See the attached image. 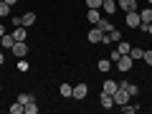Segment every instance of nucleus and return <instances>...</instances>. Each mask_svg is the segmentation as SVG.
Returning <instances> with one entry per match:
<instances>
[{"label":"nucleus","mask_w":152,"mask_h":114,"mask_svg":"<svg viewBox=\"0 0 152 114\" xmlns=\"http://www.w3.org/2000/svg\"><path fill=\"white\" fill-rule=\"evenodd\" d=\"M124 23H127V26H129V28H140V10H129V13H127V15H124Z\"/></svg>","instance_id":"nucleus-3"},{"label":"nucleus","mask_w":152,"mask_h":114,"mask_svg":"<svg viewBox=\"0 0 152 114\" xmlns=\"http://www.w3.org/2000/svg\"><path fill=\"white\" fill-rule=\"evenodd\" d=\"M86 20L96 26V23L102 20V8H89V13H86Z\"/></svg>","instance_id":"nucleus-7"},{"label":"nucleus","mask_w":152,"mask_h":114,"mask_svg":"<svg viewBox=\"0 0 152 114\" xmlns=\"http://www.w3.org/2000/svg\"><path fill=\"white\" fill-rule=\"evenodd\" d=\"M89 96V86H86V84H76V86H74V99H76V102H81V99H86Z\"/></svg>","instance_id":"nucleus-6"},{"label":"nucleus","mask_w":152,"mask_h":114,"mask_svg":"<svg viewBox=\"0 0 152 114\" xmlns=\"http://www.w3.org/2000/svg\"><path fill=\"white\" fill-rule=\"evenodd\" d=\"M102 10L107 13V15H114V13H117V0H104V3H102Z\"/></svg>","instance_id":"nucleus-10"},{"label":"nucleus","mask_w":152,"mask_h":114,"mask_svg":"<svg viewBox=\"0 0 152 114\" xmlns=\"http://www.w3.org/2000/svg\"><path fill=\"white\" fill-rule=\"evenodd\" d=\"M142 61H145L147 66H152V51H145V53H142Z\"/></svg>","instance_id":"nucleus-28"},{"label":"nucleus","mask_w":152,"mask_h":114,"mask_svg":"<svg viewBox=\"0 0 152 114\" xmlns=\"http://www.w3.org/2000/svg\"><path fill=\"white\" fill-rule=\"evenodd\" d=\"M142 53H145V48H140V46H132V48H129V56H132L134 61H140Z\"/></svg>","instance_id":"nucleus-20"},{"label":"nucleus","mask_w":152,"mask_h":114,"mask_svg":"<svg viewBox=\"0 0 152 114\" xmlns=\"http://www.w3.org/2000/svg\"><path fill=\"white\" fill-rule=\"evenodd\" d=\"M23 112H26V114H38V104L36 102H28L26 107H23Z\"/></svg>","instance_id":"nucleus-24"},{"label":"nucleus","mask_w":152,"mask_h":114,"mask_svg":"<svg viewBox=\"0 0 152 114\" xmlns=\"http://www.w3.org/2000/svg\"><path fill=\"white\" fill-rule=\"evenodd\" d=\"M58 94H61L64 99L74 96V86H71V84H61V86H58Z\"/></svg>","instance_id":"nucleus-15"},{"label":"nucleus","mask_w":152,"mask_h":114,"mask_svg":"<svg viewBox=\"0 0 152 114\" xmlns=\"http://www.w3.org/2000/svg\"><path fill=\"white\" fill-rule=\"evenodd\" d=\"M150 8H152V5H150Z\"/></svg>","instance_id":"nucleus-36"},{"label":"nucleus","mask_w":152,"mask_h":114,"mask_svg":"<svg viewBox=\"0 0 152 114\" xmlns=\"http://www.w3.org/2000/svg\"><path fill=\"white\" fill-rule=\"evenodd\" d=\"M99 104H102L104 109H112L114 107V96L112 94H102V96H99Z\"/></svg>","instance_id":"nucleus-13"},{"label":"nucleus","mask_w":152,"mask_h":114,"mask_svg":"<svg viewBox=\"0 0 152 114\" xmlns=\"http://www.w3.org/2000/svg\"><path fill=\"white\" fill-rule=\"evenodd\" d=\"M96 28L102 33H109V31H114V26H112V20H107V18H102V20L96 23Z\"/></svg>","instance_id":"nucleus-16"},{"label":"nucleus","mask_w":152,"mask_h":114,"mask_svg":"<svg viewBox=\"0 0 152 114\" xmlns=\"http://www.w3.org/2000/svg\"><path fill=\"white\" fill-rule=\"evenodd\" d=\"M129 48H132V43H127V41H119V43H117V51H119V56L129 53Z\"/></svg>","instance_id":"nucleus-21"},{"label":"nucleus","mask_w":152,"mask_h":114,"mask_svg":"<svg viewBox=\"0 0 152 114\" xmlns=\"http://www.w3.org/2000/svg\"><path fill=\"white\" fill-rule=\"evenodd\" d=\"M5 64V53H3V51H0V66Z\"/></svg>","instance_id":"nucleus-31"},{"label":"nucleus","mask_w":152,"mask_h":114,"mask_svg":"<svg viewBox=\"0 0 152 114\" xmlns=\"http://www.w3.org/2000/svg\"><path fill=\"white\" fill-rule=\"evenodd\" d=\"M122 112H124V114H134V112H140V107H134V104L127 102V104H122Z\"/></svg>","instance_id":"nucleus-25"},{"label":"nucleus","mask_w":152,"mask_h":114,"mask_svg":"<svg viewBox=\"0 0 152 114\" xmlns=\"http://www.w3.org/2000/svg\"><path fill=\"white\" fill-rule=\"evenodd\" d=\"M5 3H8V5H15V3H18V0H5Z\"/></svg>","instance_id":"nucleus-32"},{"label":"nucleus","mask_w":152,"mask_h":114,"mask_svg":"<svg viewBox=\"0 0 152 114\" xmlns=\"http://www.w3.org/2000/svg\"><path fill=\"white\" fill-rule=\"evenodd\" d=\"M10 51H13V56H18V58H26V53H28V46H26V41H15Z\"/></svg>","instance_id":"nucleus-4"},{"label":"nucleus","mask_w":152,"mask_h":114,"mask_svg":"<svg viewBox=\"0 0 152 114\" xmlns=\"http://www.w3.org/2000/svg\"><path fill=\"white\" fill-rule=\"evenodd\" d=\"M26 36H28V28H26V26L13 28V38H15V41H26Z\"/></svg>","instance_id":"nucleus-12"},{"label":"nucleus","mask_w":152,"mask_h":114,"mask_svg":"<svg viewBox=\"0 0 152 114\" xmlns=\"http://www.w3.org/2000/svg\"><path fill=\"white\" fill-rule=\"evenodd\" d=\"M18 102H20V104H23V107H26V104H28V102H36V96H33V94H31V91H23V94H20V96H18Z\"/></svg>","instance_id":"nucleus-19"},{"label":"nucleus","mask_w":152,"mask_h":114,"mask_svg":"<svg viewBox=\"0 0 152 114\" xmlns=\"http://www.w3.org/2000/svg\"><path fill=\"white\" fill-rule=\"evenodd\" d=\"M117 8H122L124 13H129V10H137V0H117Z\"/></svg>","instance_id":"nucleus-8"},{"label":"nucleus","mask_w":152,"mask_h":114,"mask_svg":"<svg viewBox=\"0 0 152 114\" xmlns=\"http://www.w3.org/2000/svg\"><path fill=\"white\" fill-rule=\"evenodd\" d=\"M107 38H109V43H112V41H114V43H119V41H122V31H117V28H114V31L107 33Z\"/></svg>","instance_id":"nucleus-18"},{"label":"nucleus","mask_w":152,"mask_h":114,"mask_svg":"<svg viewBox=\"0 0 152 114\" xmlns=\"http://www.w3.org/2000/svg\"><path fill=\"white\" fill-rule=\"evenodd\" d=\"M114 64H117V69H119V71H129L132 66H134V58H132L129 53H124V56H119V58L114 61Z\"/></svg>","instance_id":"nucleus-1"},{"label":"nucleus","mask_w":152,"mask_h":114,"mask_svg":"<svg viewBox=\"0 0 152 114\" xmlns=\"http://www.w3.org/2000/svg\"><path fill=\"white\" fill-rule=\"evenodd\" d=\"M86 38H89V43H104V38H107V33H102L99 28H91Z\"/></svg>","instance_id":"nucleus-5"},{"label":"nucleus","mask_w":152,"mask_h":114,"mask_svg":"<svg viewBox=\"0 0 152 114\" xmlns=\"http://www.w3.org/2000/svg\"><path fill=\"white\" fill-rule=\"evenodd\" d=\"M15 66H18V71H20V74H26V71L31 69V64H28L26 58H18V64H15Z\"/></svg>","instance_id":"nucleus-26"},{"label":"nucleus","mask_w":152,"mask_h":114,"mask_svg":"<svg viewBox=\"0 0 152 114\" xmlns=\"http://www.w3.org/2000/svg\"><path fill=\"white\" fill-rule=\"evenodd\" d=\"M5 15H10V5L5 0H0V18H5Z\"/></svg>","instance_id":"nucleus-27"},{"label":"nucleus","mask_w":152,"mask_h":114,"mask_svg":"<svg viewBox=\"0 0 152 114\" xmlns=\"http://www.w3.org/2000/svg\"><path fill=\"white\" fill-rule=\"evenodd\" d=\"M147 3H150V5H152V0H147Z\"/></svg>","instance_id":"nucleus-35"},{"label":"nucleus","mask_w":152,"mask_h":114,"mask_svg":"<svg viewBox=\"0 0 152 114\" xmlns=\"http://www.w3.org/2000/svg\"><path fill=\"white\" fill-rule=\"evenodd\" d=\"M0 91H3V84H0Z\"/></svg>","instance_id":"nucleus-34"},{"label":"nucleus","mask_w":152,"mask_h":114,"mask_svg":"<svg viewBox=\"0 0 152 114\" xmlns=\"http://www.w3.org/2000/svg\"><path fill=\"white\" fill-rule=\"evenodd\" d=\"M13 43H15V38H13V33H5V36L0 38V48H13Z\"/></svg>","instance_id":"nucleus-14"},{"label":"nucleus","mask_w":152,"mask_h":114,"mask_svg":"<svg viewBox=\"0 0 152 114\" xmlns=\"http://www.w3.org/2000/svg\"><path fill=\"white\" fill-rule=\"evenodd\" d=\"M119 86L124 89V91L129 94V96H137V91H140V86H137V84H132V81H122Z\"/></svg>","instance_id":"nucleus-11"},{"label":"nucleus","mask_w":152,"mask_h":114,"mask_svg":"<svg viewBox=\"0 0 152 114\" xmlns=\"http://www.w3.org/2000/svg\"><path fill=\"white\" fill-rule=\"evenodd\" d=\"M8 112H10V114H23V104L20 102H13L10 107H8Z\"/></svg>","instance_id":"nucleus-23"},{"label":"nucleus","mask_w":152,"mask_h":114,"mask_svg":"<svg viewBox=\"0 0 152 114\" xmlns=\"http://www.w3.org/2000/svg\"><path fill=\"white\" fill-rule=\"evenodd\" d=\"M102 3H104V0H86L89 8H102Z\"/></svg>","instance_id":"nucleus-29"},{"label":"nucleus","mask_w":152,"mask_h":114,"mask_svg":"<svg viewBox=\"0 0 152 114\" xmlns=\"http://www.w3.org/2000/svg\"><path fill=\"white\" fill-rule=\"evenodd\" d=\"M117 89H119V84H117V81H112V79H107V81L102 84V94H114Z\"/></svg>","instance_id":"nucleus-9"},{"label":"nucleus","mask_w":152,"mask_h":114,"mask_svg":"<svg viewBox=\"0 0 152 114\" xmlns=\"http://www.w3.org/2000/svg\"><path fill=\"white\" fill-rule=\"evenodd\" d=\"M5 33H8V31H5V26H3V23H0V38L5 36Z\"/></svg>","instance_id":"nucleus-30"},{"label":"nucleus","mask_w":152,"mask_h":114,"mask_svg":"<svg viewBox=\"0 0 152 114\" xmlns=\"http://www.w3.org/2000/svg\"><path fill=\"white\" fill-rule=\"evenodd\" d=\"M96 69L102 71V74H107V71H112L114 66H112V61H109V58H102V61H99V64H96Z\"/></svg>","instance_id":"nucleus-17"},{"label":"nucleus","mask_w":152,"mask_h":114,"mask_svg":"<svg viewBox=\"0 0 152 114\" xmlns=\"http://www.w3.org/2000/svg\"><path fill=\"white\" fill-rule=\"evenodd\" d=\"M147 33H150V36H152V23H150V28H147Z\"/></svg>","instance_id":"nucleus-33"},{"label":"nucleus","mask_w":152,"mask_h":114,"mask_svg":"<svg viewBox=\"0 0 152 114\" xmlns=\"http://www.w3.org/2000/svg\"><path fill=\"white\" fill-rule=\"evenodd\" d=\"M20 18H23V26H26V28L36 23V13H26V15H20Z\"/></svg>","instance_id":"nucleus-22"},{"label":"nucleus","mask_w":152,"mask_h":114,"mask_svg":"<svg viewBox=\"0 0 152 114\" xmlns=\"http://www.w3.org/2000/svg\"><path fill=\"white\" fill-rule=\"evenodd\" d=\"M112 96H114V107H122V104H127V102H129V99H132V96H129V94H127V91H124V89H122V86L117 89V91H114Z\"/></svg>","instance_id":"nucleus-2"}]
</instances>
